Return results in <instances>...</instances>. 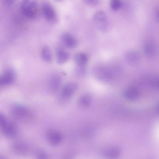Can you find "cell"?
Wrapping results in <instances>:
<instances>
[{
	"mask_svg": "<svg viewBox=\"0 0 159 159\" xmlns=\"http://www.w3.org/2000/svg\"><path fill=\"white\" fill-rule=\"evenodd\" d=\"M94 73L100 80L108 82L117 77L121 73V69L116 65L100 66L96 68Z\"/></svg>",
	"mask_w": 159,
	"mask_h": 159,
	"instance_id": "obj_1",
	"label": "cell"
},
{
	"mask_svg": "<svg viewBox=\"0 0 159 159\" xmlns=\"http://www.w3.org/2000/svg\"><path fill=\"white\" fill-rule=\"evenodd\" d=\"M21 10L23 16L33 19L37 16V4L35 0H23L21 6Z\"/></svg>",
	"mask_w": 159,
	"mask_h": 159,
	"instance_id": "obj_2",
	"label": "cell"
},
{
	"mask_svg": "<svg viewBox=\"0 0 159 159\" xmlns=\"http://www.w3.org/2000/svg\"><path fill=\"white\" fill-rule=\"evenodd\" d=\"M11 112L14 116L19 119H27L30 117V110L25 106L16 104L12 107Z\"/></svg>",
	"mask_w": 159,
	"mask_h": 159,
	"instance_id": "obj_3",
	"label": "cell"
},
{
	"mask_svg": "<svg viewBox=\"0 0 159 159\" xmlns=\"http://www.w3.org/2000/svg\"><path fill=\"white\" fill-rule=\"evenodd\" d=\"M93 21L96 27L101 30H106L108 27V18L104 11L97 12L93 17Z\"/></svg>",
	"mask_w": 159,
	"mask_h": 159,
	"instance_id": "obj_4",
	"label": "cell"
},
{
	"mask_svg": "<svg viewBox=\"0 0 159 159\" xmlns=\"http://www.w3.org/2000/svg\"><path fill=\"white\" fill-rule=\"evenodd\" d=\"M16 73L12 69L6 70L0 75V87L7 86L12 84L16 79Z\"/></svg>",
	"mask_w": 159,
	"mask_h": 159,
	"instance_id": "obj_5",
	"label": "cell"
},
{
	"mask_svg": "<svg viewBox=\"0 0 159 159\" xmlns=\"http://www.w3.org/2000/svg\"><path fill=\"white\" fill-rule=\"evenodd\" d=\"M77 85L72 82L66 84L62 90L61 96L62 99L67 100L71 98L77 90Z\"/></svg>",
	"mask_w": 159,
	"mask_h": 159,
	"instance_id": "obj_6",
	"label": "cell"
},
{
	"mask_svg": "<svg viewBox=\"0 0 159 159\" xmlns=\"http://www.w3.org/2000/svg\"><path fill=\"white\" fill-rule=\"evenodd\" d=\"M42 12L45 18L49 21H54L57 18L56 11L51 5L44 3L42 6Z\"/></svg>",
	"mask_w": 159,
	"mask_h": 159,
	"instance_id": "obj_7",
	"label": "cell"
},
{
	"mask_svg": "<svg viewBox=\"0 0 159 159\" xmlns=\"http://www.w3.org/2000/svg\"><path fill=\"white\" fill-rule=\"evenodd\" d=\"M3 134L7 137H13L17 133V128L13 122L7 121L6 124L1 128Z\"/></svg>",
	"mask_w": 159,
	"mask_h": 159,
	"instance_id": "obj_8",
	"label": "cell"
},
{
	"mask_svg": "<svg viewBox=\"0 0 159 159\" xmlns=\"http://www.w3.org/2000/svg\"><path fill=\"white\" fill-rule=\"evenodd\" d=\"M124 95L129 101H136L140 97V92L138 88L136 87H130L126 90Z\"/></svg>",
	"mask_w": 159,
	"mask_h": 159,
	"instance_id": "obj_9",
	"label": "cell"
},
{
	"mask_svg": "<svg viewBox=\"0 0 159 159\" xmlns=\"http://www.w3.org/2000/svg\"><path fill=\"white\" fill-rule=\"evenodd\" d=\"M63 43L67 47L72 48L76 47L77 41L73 36L69 33H64L62 35Z\"/></svg>",
	"mask_w": 159,
	"mask_h": 159,
	"instance_id": "obj_10",
	"label": "cell"
},
{
	"mask_svg": "<svg viewBox=\"0 0 159 159\" xmlns=\"http://www.w3.org/2000/svg\"><path fill=\"white\" fill-rule=\"evenodd\" d=\"M127 61L131 65H136L140 62L141 57L138 52L133 50L129 51L126 54Z\"/></svg>",
	"mask_w": 159,
	"mask_h": 159,
	"instance_id": "obj_11",
	"label": "cell"
},
{
	"mask_svg": "<svg viewBox=\"0 0 159 159\" xmlns=\"http://www.w3.org/2000/svg\"><path fill=\"white\" fill-rule=\"evenodd\" d=\"M62 79L58 75H53L51 77L49 81V86L52 91L58 90L61 84Z\"/></svg>",
	"mask_w": 159,
	"mask_h": 159,
	"instance_id": "obj_12",
	"label": "cell"
},
{
	"mask_svg": "<svg viewBox=\"0 0 159 159\" xmlns=\"http://www.w3.org/2000/svg\"><path fill=\"white\" fill-rule=\"evenodd\" d=\"M57 61L59 64H64L68 61L69 58V55L66 51L63 49L59 48L57 50L56 53Z\"/></svg>",
	"mask_w": 159,
	"mask_h": 159,
	"instance_id": "obj_13",
	"label": "cell"
},
{
	"mask_svg": "<svg viewBox=\"0 0 159 159\" xmlns=\"http://www.w3.org/2000/svg\"><path fill=\"white\" fill-rule=\"evenodd\" d=\"M157 50L156 45L151 42H147L144 45V52L147 57H152L155 56L157 53Z\"/></svg>",
	"mask_w": 159,
	"mask_h": 159,
	"instance_id": "obj_14",
	"label": "cell"
},
{
	"mask_svg": "<svg viewBox=\"0 0 159 159\" xmlns=\"http://www.w3.org/2000/svg\"><path fill=\"white\" fill-rule=\"evenodd\" d=\"M41 57L44 61L49 63L52 60V53L50 48L47 46H45L41 50Z\"/></svg>",
	"mask_w": 159,
	"mask_h": 159,
	"instance_id": "obj_15",
	"label": "cell"
},
{
	"mask_svg": "<svg viewBox=\"0 0 159 159\" xmlns=\"http://www.w3.org/2000/svg\"><path fill=\"white\" fill-rule=\"evenodd\" d=\"M92 102V98L89 94L82 95L78 101V105L82 107H87L89 106Z\"/></svg>",
	"mask_w": 159,
	"mask_h": 159,
	"instance_id": "obj_16",
	"label": "cell"
},
{
	"mask_svg": "<svg viewBox=\"0 0 159 159\" xmlns=\"http://www.w3.org/2000/svg\"><path fill=\"white\" fill-rule=\"evenodd\" d=\"M75 60L77 64L82 67L87 64L88 60V58L85 53H78L75 57Z\"/></svg>",
	"mask_w": 159,
	"mask_h": 159,
	"instance_id": "obj_17",
	"label": "cell"
},
{
	"mask_svg": "<svg viewBox=\"0 0 159 159\" xmlns=\"http://www.w3.org/2000/svg\"><path fill=\"white\" fill-rule=\"evenodd\" d=\"M47 138L51 143H56L58 141V134L55 132L49 131L47 133Z\"/></svg>",
	"mask_w": 159,
	"mask_h": 159,
	"instance_id": "obj_18",
	"label": "cell"
},
{
	"mask_svg": "<svg viewBox=\"0 0 159 159\" xmlns=\"http://www.w3.org/2000/svg\"><path fill=\"white\" fill-rule=\"evenodd\" d=\"M110 5L113 11H118L122 7V0H111Z\"/></svg>",
	"mask_w": 159,
	"mask_h": 159,
	"instance_id": "obj_19",
	"label": "cell"
},
{
	"mask_svg": "<svg viewBox=\"0 0 159 159\" xmlns=\"http://www.w3.org/2000/svg\"><path fill=\"white\" fill-rule=\"evenodd\" d=\"M148 85L153 88L158 87V79L156 77H151L148 79Z\"/></svg>",
	"mask_w": 159,
	"mask_h": 159,
	"instance_id": "obj_20",
	"label": "cell"
},
{
	"mask_svg": "<svg viewBox=\"0 0 159 159\" xmlns=\"http://www.w3.org/2000/svg\"><path fill=\"white\" fill-rule=\"evenodd\" d=\"M7 121L8 120H7L4 115L0 113V128L1 129L2 128Z\"/></svg>",
	"mask_w": 159,
	"mask_h": 159,
	"instance_id": "obj_21",
	"label": "cell"
},
{
	"mask_svg": "<svg viewBox=\"0 0 159 159\" xmlns=\"http://www.w3.org/2000/svg\"><path fill=\"white\" fill-rule=\"evenodd\" d=\"M87 4L91 7L96 6L98 3V0H84Z\"/></svg>",
	"mask_w": 159,
	"mask_h": 159,
	"instance_id": "obj_22",
	"label": "cell"
},
{
	"mask_svg": "<svg viewBox=\"0 0 159 159\" xmlns=\"http://www.w3.org/2000/svg\"><path fill=\"white\" fill-rule=\"evenodd\" d=\"M37 159H47V157L46 153H45L44 151H40L37 154Z\"/></svg>",
	"mask_w": 159,
	"mask_h": 159,
	"instance_id": "obj_23",
	"label": "cell"
}]
</instances>
